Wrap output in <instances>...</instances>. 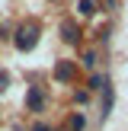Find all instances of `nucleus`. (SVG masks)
Returning <instances> with one entry per match:
<instances>
[{
	"instance_id": "1a4fd4ad",
	"label": "nucleus",
	"mask_w": 128,
	"mask_h": 131,
	"mask_svg": "<svg viewBox=\"0 0 128 131\" xmlns=\"http://www.w3.org/2000/svg\"><path fill=\"white\" fill-rule=\"evenodd\" d=\"M6 83H10V80H6V74H0V90H6Z\"/></svg>"
},
{
	"instance_id": "0eeeda50",
	"label": "nucleus",
	"mask_w": 128,
	"mask_h": 131,
	"mask_svg": "<svg viewBox=\"0 0 128 131\" xmlns=\"http://www.w3.org/2000/svg\"><path fill=\"white\" fill-rule=\"evenodd\" d=\"M93 64H96V54H93V51H87V54H83V67H93Z\"/></svg>"
},
{
	"instance_id": "423d86ee",
	"label": "nucleus",
	"mask_w": 128,
	"mask_h": 131,
	"mask_svg": "<svg viewBox=\"0 0 128 131\" xmlns=\"http://www.w3.org/2000/svg\"><path fill=\"white\" fill-rule=\"evenodd\" d=\"M102 83H106V77H99V74L90 77V90H102Z\"/></svg>"
},
{
	"instance_id": "f257e3e1",
	"label": "nucleus",
	"mask_w": 128,
	"mask_h": 131,
	"mask_svg": "<svg viewBox=\"0 0 128 131\" xmlns=\"http://www.w3.org/2000/svg\"><path fill=\"white\" fill-rule=\"evenodd\" d=\"M13 42H16V48H19V51H32V48H35V42H38V26H35V23L19 26Z\"/></svg>"
},
{
	"instance_id": "f03ea898",
	"label": "nucleus",
	"mask_w": 128,
	"mask_h": 131,
	"mask_svg": "<svg viewBox=\"0 0 128 131\" xmlns=\"http://www.w3.org/2000/svg\"><path fill=\"white\" fill-rule=\"evenodd\" d=\"M26 106H29L32 112H42V109H45V96H42V90H29V93H26Z\"/></svg>"
},
{
	"instance_id": "9d476101",
	"label": "nucleus",
	"mask_w": 128,
	"mask_h": 131,
	"mask_svg": "<svg viewBox=\"0 0 128 131\" xmlns=\"http://www.w3.org/2000/svg\"><path fill=\"white\" fill-rule=\"evenodd\" d=\"M32 131H48V125H42V122H38V125H32Z\"/></svg>"
},
{
	"instance_id": "20e7f679",
	"label": "nucleus",
	"mask_w": 128,
	"mask_h": 131,
	"mask_svg": "<svg viewBox=\"0 0 128 131\" xmlns=\"http://www.w3.org/2000/svg\"><path fill=\"white\" fill-rule=\"evenodd\" d=\"M55 77H58V80H70V77H74V64H70V61H61L55 67Z\"/></svg>"
},
{
	"instance_id": "39448f33",
	"label": "nucleus",
	"mask_w": 128,
	"mask_h": 131,
	"mask_svg": "<svg viewBox=\"0 0 128 131\" xmlns=\"http://www.w3.org/2000/svg\"><path fill=\"white\" fill-rule=\"evenodd\" d=\"M67 128H70V131H83V128H87V118H83V115H74Z\"/></svg>"
},
{
	"instance_id": "7ed1b4c3",
	"label": "nucleus",
	"mask_w": 128,
	"mask_h": 131,
	"mask_svg": "<svg viewBox=\"0 0 128 131\" xmlns=\"http://www.w3.org/2000/svg\"><path fill=\"white\" fill-rule=\"evenodd\" d=\"M61 35H64V42H70V45H74L77 38H80V29H77L70 19H64V23H61Z\"/></svg>"
},
{
	"instance_id": "6e6552de",
	"label": "nucleus",
	"mask_w": 128,
	"mask_h": 131,
	"mask_svg": "<svg viewBox=\"0 0 128 131\" xmlns=\"http://www.w3.org/2000/svg\"><path fill=\"white\" fill-rule=\"evenodd\" d=\"M80 13H83V16H90V13H93V3H90V0H80Z\"/></svg>"
}]
</instances>
